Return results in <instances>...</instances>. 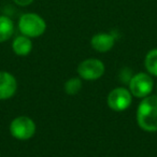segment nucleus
Returning a JSON list of instances; mask_svg holds the SVG:
<instances>
[{"instance_id":"9","label":"nucleus","mask_w":157,"mask_h":157,"mask_svg":"<svg viewBox=\"0 0 157 157\" xmlns=\"http://www.w3.org/2000/svg\"><path fill=\"white\" fill-rule=\"evenodd\" d=\"M12 50L15 55L25 57L30 54V52L33 51V41L30 38L24 35L17 36L16 38H14L12 42Z\"/></svg>"},{"instance_id":"6","label":"nucleus","mask_w":157,"mask_h":157,"mask_svg":"<svg viewBox=\"0 0 157 157\" xmlns=\"http://www.w3.org/2000/svg\"><path fill=\"white\" fill-rule=\"evenodd\" d=\"M108 105L111 110L122 112L127 110L132 102V95L125 87H116L108 95Z\"/></svg>"},{"instance_id":"3","label":"nucleus","mask_w":157,"mask_h":157,"mask_svg":"<svg viewBox=\"0 0 157 157\" xmlns=\"http://www.w3.org/2000/svg\"><path fill=\"white\" fill-rule=\"evenodd\" d=\"M37 127L33 118L26 115L15 117L10 124V133L20 141H26L35 136Z\"/></svg>"},{"instance_id":"11","label":"nucleus","mask_w":157,"mask_h":157,"mask_svg":"<svg viewBox=\"0 0 157 157\" xmlns=\"http://www.w3.org/2000/svg\"><path fill=\"white\" fill-rule=\"evenodd\" d=\"M144 67L148 74L157 76V48H153L145 55Z\"/></svg>"},{"instance_id":"13","label":"nucleus","mask_w":157,"mask_h":157,"mask_svg":"<svg viewBox=\"0 0 157 157\" xmlns=\"http://www.w3.org/2000/svg\"><path fill=\"white\" fill-rule=\"evenodd\" d=\"M14 3L20 7H27V6L31 5V3L35 1V0H13Z\"/></svg>"},{"instance_id":"10","label":"nucleus","mask_w":157,"mask_h":157,"mask_svg":"<svg viewBox=\"0 0 157 157\" xmlns=\"http://www.w3.org/2000/svg\"><path fill=\"white\" fill-rule=\"evenodd\" d=\"M14 23L10 17L0 15V43L6 42L13 36Z\"/></svg>"},{"instance_id":"14","label":"nucleus","mask_w":157,"mask_h":157,"mask_svg":"<svg viewBox=\"0 0 157 157\" xmlns=\"http://www.w3.org/2000/svg\"><path fill=\"white\" fill-rule=\"evenodd\" d=\"M156 88H157V84H156Z\"/></svg>"},{"instance_id":"12","label":"nucleus","mask_w":157,"mask_h":157,"mask_svg":"<svg viewBox=\"0 0 157 157\" xmlns=\"http://www.w3.org/2000/svg\"><path fill=\"white\" fill-rule=\"evenodd\" d=\"M82 78H71L67 80L65 83V92L70 96L76 95L82 90Z\"/></svg>"},{"instance_id":"1","label":"nucleus","mask_w":157,"mask_h":157,"mask_svg":"<svg viewBox=\"0 0 157 157\" xmlns=\"http://www.w3.org/2000/svg\"><path fill=\"white\" fill-rule=\"evenodd\" d=\"M138 126L147 132L157 131V96H147L142 98L137 109Z\"/></svg>"},{"instance_id":"4","label":"nucleus","mask_w":157,"mask_h":157,"mask_svg":"<svg viewBox=\"0 0 157 157\" xmlns=\"http://www.w3.org/2000/svg\"><path fill=\"white\" fill-rule=\"evenodd\" d=\"M154 88V81L151 74L139 72L129 81V92L136 98H145L150 96Z\"/></svg>"},{"instance_id":"2","label":"nucleus","mask_w":157,"mask_h":157,"mask_svg":"<svg viewBox=\"0 0 157 157\" xmlns=\"http://www.w3.org/2000/svg\"><path fill=\"white\" fill-rule=\"evenodd\" d=\"M18 30L30 39L41 37L46 30V23L39 14L25 13L18 20Z\"/></svg>"},{"instance_id":"5","label":"nucleus","mask_w":157,"mask_h":157,"mask_svg":"<svg viewBox=\"0 0 157 157\" xmlns=\"http://www.w3.org/2000/svg\"><path fill=\"white\" fill-rule=\"evenodd\" d=\"M105 63L97 58L85 59L78 67V76L86 81H96L105 74Z\"/></svg>"},{"instance_id":"7","label":"nucleus","mask_w":157,"mask_h":157,"mask_svg":"<svg viewBox=\"0 0 157 157\" xmlns=\"http://www.w3.org/2000/svg\"><path fill=\"white\" fill-rule=\"evenodd\" d=\"M17 81L8 71H0V100H8L16 94Z\"/></svg>"},{"instance_id":"8","label":"nucleus","mask_w":157,"mask_h":157,"mask_svg":"<svg viewBox=\"0 0 157 157\" xmlns=\"http://www.w3.org/2000/svg\"><path fill=\"white\" fill-rule=\"evenodd\" d=\"M92 48L99 53H105L112 50L115 44V38L109 33H99L92 37Z\"/></svg>"}]
</instances>
